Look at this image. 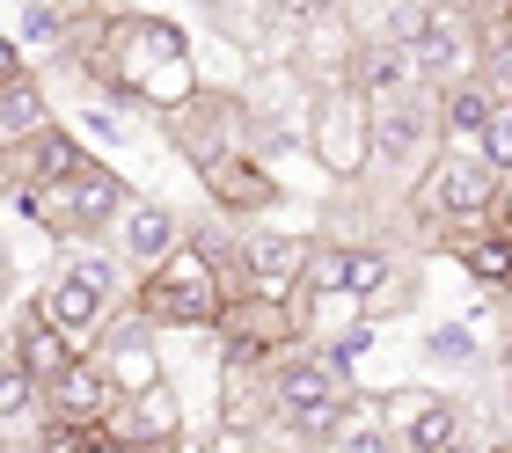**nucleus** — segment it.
<instances>
[{"label":"nucleus","mask_w":512,"mask_h":453,"mask_svg":"<svg viewBox=\"0 0 512 453\" xmlns=\"http://www.w3.org/2000/svg\"><path fill=\"white\" fill-rule=\"evenodd\" d=\"M132 315H147L154 329H220V322H227V285H220V264L205 256L198 234H191V242H183L154 278H139Z\"/></svg>","instance_id":"obj_2"},{"label":"nucleus","mask_w":512,"mask_h":453,"mask_svg":"<svg viewBox=\"0 0 512 453\" xmlns=\"http://www.w3.org/2000/svg\"><path fill=\"white\" fill-rule=\"evenodd\" d=\"M103 373H110V388H118V402H139V395H154V388H169V359H161V329L147 315H118L96 337V351H88Z\"/></svg>","instance_id":"obj_7"},{"label":"nucleus","mask_w":512,"mask_h":453,"mask_svg":"<svg viewBox=\"0 0 512 453\" xmlns=\"http://www.w3.org/2000/svg\"><path fill=\"white\" fill-rule=\"evenodd\" d=\"M88 453H139V446H125V439H110V432H96V439H88Z\"/></svg>","instance_id":"obj_26"},{"label":"nucleus","mask_w":512,"mask_h":453,"mask_svg":"<svg viewBox=\"0 0 512 453\" xmlns=\"http://www.w3.org/2000/svg\"><path fill=\"white\" fill-rule=\"evenodd\" d=\"M352 88L366 95L374 110H395V103H417L425 95V59L417 52H395V44H366L359 52V74H352Z\"/></svg>","instance_id":"obj_18"},{"label":"nucleus","mask_w":512,"mask_h":453,"mask_svg":"<svg viewBox=\"0 0 512 453\" xmlns=\"http://www.w3.org/2000/svg\"><path fill=\"white\" fill-rule=\"evenodd\" d=\"M425 359H439V366H469L476 359V337L461 322H439L432 337H425Z\"/></svg>","instance_id":"obj_24"},{"label":"nucleus","mask_w":512,"mask_h":453,"mask_svg":"<svg viewBox=\"0 0 512 453\" xmlns=\"http://www.w3.org/2000/svg\"><path fill=\"white\" fill-rule=\"evenodd\" d=\"M417 59H425V81H476V59H491V44H483V15L476 8H432V30L417 44Z\"/></svg>","instance_id":"obj_10"},{"label":"nucleus","mask_w":512,"mask_h":453,"mask_svg":"<svg viewBox=\"0 0 512 453\" xmlns=\"http://www.w3.org/2000/svg\"><path fill=\"white\" fill-rule=\"evenodd\" d=\"M491 110H498V88L491 81H461V88H447L439 95V132H447V147H476L483 139V125H491Z\"/></svg>","instance_id":"obj_20"},{"label":"nucleus","mask_w":512,"mask_h":453,"mask_svg":"<svg viewBox=\"0 0 512 453\" xmlns=\"http://www.w3.org/2000/svg\"><path fill=\"white\" fill-rule=\"evenodd\" d=\"M476 147H483V161H491V169L512 183V103H498V110H491V125H483Z\"/></svg>","instance_id":"obj_23"},{"label":"nucleus","mask_w":512,"mask_h":453,"mask_svg":"<svg viewBox=\"0 0 512 453\" xmlns=\"http://www.w3.org/2000/svg\"><path fill=\"white\" fill-rule=\"evenodd\" d=\"M169 125V147L191 161V169H213L227 154H256V117L242 88H198L183 110L161 117Z\"/></svg>","instance_id":"obj_4"},{"label":"nucleus","mask_w":512,"mask_h":453,"mask_svg":"<svg viewBox=\"0 0 512 453\" xmlns=\"http://www.w3.org/2000/svg\"><path fill=\"white\" fill-rule=\"evenodd\" d=\"M37 132H52V103H44L22 44H0V147H22Z\"/></svg>","instance_id":"obj_16"},{"label":"nucleus","mask_w":512,"mask_h":453,"mask_svg":"<svg viewBox=\"0 0 512 453\" xmlns=\"http://www.w3.org/2000/svg\"><path fill=\"white\" fill-rule=\"evenodd\" d=\"M315 453H395V432H388V417H374V402L359 395V410H352V424L330 439V446H315Z\"/></svg>","instance_id":"obj_22"},{"label":"nucleus","mask_w":512,"mask_h":453,"mask_svg":"<svg viewBox=\"0 0 512 453\" xmlns=\"http://www.w3.org/2000/svg\"><path fill=\"white\" fill-rule=\"evenodd\" d=\"M125 205H132V190H125L118 169H103V161H96L81 183H52V190H30V198H15V212H22L37 234H52V242H88V234L118 227Z\"/></svg>","instance_id":"obj_3"},{"label":"nucleus","mask_w":512,"mask_h":453,"mask_svg":"<svg viewBox=\"0 0 512 453\" xmlns=\"http://www.w3.org/2000/svg\"><path fill=\"white\" fill-rule=\"evenodd\" d=\"M461 271H469L476 285H512V242L491 227V234H469V242H454Z\"/></svg>","instance_id":"obj_21"},{"label":"nucleus","mask_w":512,"mask_h":453,"mask_svg":"<svg viewBox=\"0 0 512 453\" xmlns=\"http://www.w3.org/2000/svg\"><path fill=\"white\" fill-rule=\"evenodd\" d=\"M308 154H315V169L322 176H366L374 169V103L344 81V88H322V103H315V125H308Z\"/></svg>","instance_id":"obj_5"},{"label":"nucleus","mask_w":512,"mask_h":453,"mask_svg":"<svg viewBox=\"0 0 512 453\" xmlns=\"http://www.w3.org/2000/svg\"><path fill=\"white\" fill-rule=\"evenodd\" d=\"M110 234H118V256H125L139 278H154L183 242H191V227H183L161 198H132V205H125V220L110 227Z\"/></svg>","instance_id":"obj_13"},{"label":"nucleus","mask_w":512,"mask_h":453,"mask_svg":"<svg viewBox=\"0 0 512 453\" xmlns=\"http://www.w3.org/2000/svg\"><path fill=\"white\" fill-rule=\"evenodd\" d=\"M118 271H125V256L88 249V256H74L66 271L44 278L37 307L66 329V337H103V329H110V293H118Z\"/></svg>","instance_id":"obj_6"},{"label":"nucleus","mask_w":512,"mask_h":453,"mask_svg":"<svg viewBox=\"0 0 512 453\" xmlns=\"http://www.w3.org/2000/svg\"><path fill=\"white\" fill-rule=\"evenodd\" d=\"M498 234L512 242V183H505V198H498Z\"/></svg>","instance_id":"obj_27"},{"label":"nucleus","mask_w":512,"mask_h":453,"mask_svg":"<svg viewBox=\"0 0 512 453\" xmlns=\"http://www.w3.org/2000/svg\"><path fill=\"white\" fill-rule=\"evenodd\" d=\"M81 74L110 88L118 103H147V110H183L198 95V66H191V37L161 15H88L74 37Z\"/></svg>","instance_id":"obj_1"},{"label":"nucleus","mask_w":512,"mask_h":453,"mask_svg":"<svg viewBox=\"0 0 512 453\" xmlns=\"http://www.w3.org/2000/svg\"><path fill=\"white\" fill-rule=\"evenodd\" d=\"M388 432L403 453H461V439H469V424H461V410L447 395H425V388H403L388 402Z\"/></svg>","instance_id":"obj_11"},{"label":"nucleus","mask_w":512,"mask_h":453,"mask_svg":"<svg viewBox=\"0 0 512 453\" xmlns=\"http://www.w3.org/2000/svg\"><path fill=\"white\" fill-rule=\"evenodd\" d=\"M8 359H15L22 373H30L44 395H52L59 380L81 366V351H74V337H66V329H59L52 315H44L37 300H22V307H15V344H8Z\"/></svg>","instance_id":"obj_12"},{"label":"nucleus","mask_w":512,"mask_h":453,"mask_svg":"<svg viewBox=\"0 0 512 453\" xmlns=\"http://www.w3.org/2000/svg\"><path fill=\"white\" fill-rule=\"evenodd\" d=\"M425 198L439 220H483L505 198V176L483 161V147H439V161L425 169Z\"/></svg>","instance_id":"obj_8"},{"label":"nucleus","mask_w":512,"mask_h":453,"mask_svg":"<svg viewBox=\"0 0 512 453\" xmlns=\"http://www.w3.org/2000/svg\"><path fill=\"white\" fill-rule=\"evenodd\" d=\"M0 169H8V198H30V190H52V183H81L96 169V154L66 125H52L37 139H22V147H0Z\"/></svg>","instance_id":"obj_9"},{"label":"nucleus","mask_w":512,"mask_h":453,"mask_svg":"<svg viewBox=\"0 0 512 453\" xmlns=\"http://www.w3.org/2000/svg\"><path fill=\"white\" fill-rule=\"evenodd\" d=\"M242 256H249V285H256V293H271V300H300L315 242H308V234L256 227V234H242Z\"/></svg>","instance_id":"obj_15"},{"label":"nucleus","mask_w":512,"mask_h":453,"mask_svg":"<svg viewBox=\"0 0 512 453\" xmlns=\"http://www.w3.org/2000/svg\"><path fill=\"white\" fill-rule=\"evenodd\" d=\"M88 439H96V432H66V424H44L37 453H88Z\"/></svg>","instance_id":"obj_25"},{"label":"nucleus","mask_w":512,"mask_h":453,"mask_svg":"<svg viewBox=\"0 0 512 453\" xmlns=\"http://www.w3.org/2000/svg\"><path fill=\"white\" fill-rule=\"evenodd\" d=\"M110 439H125V446H139V453L183 446V402H176V388H154V395H139V402H118Z\"/></svg>","instance_id":"obj_19"},{"label":"nucleus","mask_w":512,"mask_h":453,"mask_svg":"<svg viewBox=\"0 0 512 453\" xmlns=\"http://www.w3.org/2000/svg\"><path fill=\"white\" fill-rule=\"evenodd\" d=\"M198 183H205V198H213L227 220H256V212L278 205V176L256 154H227V161H213V169H198Z\"/></svg>","instance_id":"obj_17"},{"label":"nucleus","mask_w":512,"mask_h":453,"mask_svg":"<svg viewBox=\"0 0 512 453\" xmlns=\"http://www.w3.org/2000/svg\"><path fill=\"white\" fill-rule=\"evenodd\" d=\"M110 417H118V388H110V373L81 351V366L44 395V424H66V432H110Z\"/></svg>","instance_id":"obj_14"}]
</instances>
